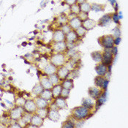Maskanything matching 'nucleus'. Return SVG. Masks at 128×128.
I'll return each instance as SVG.
<instances>
[{
  "mask_svg": "<svg viewBox=\"0 0 128 128\" xmlns=\"http://www.w3.org/2000/svg\"><path fill=\"white\" fill-rule=\"evenodd\" d=\"M93 115L92 113H91V110L86 108V107L83 106H80L75 107L72 108L71 112V116H72L77 121H84L87 118H90Z\"/></svg>",
  "mask_w": 128,
  "mask_h": 128,
  "instance_id": "obj_1",
  "label": "nucleus"
},
{
  "mask_svg": "<svg viewBox=\"0 0 128 128\" xmlns=\"http://www.w3.org/2000/svg\"><path fill=\"white\" fill-rule=\"evenodd\" d=\"M50 62L56 68L64 65L67 62V57L64 53H54L50 56Z\"/></svg>",
  "mask_w": 128,
  "mask_h": 128,
  "instance_id": "obj_2",
  "label": "nucleus"
},
{
  "mask_svg": "<svg viewBox=\"0 0 128 128\" xmlns=\"http://www.w3.org/2000/svg\"><path fill=\"white\" fill-rule=\"evenodd\" d=\"M98 42L104 49H110L114 46V36L111 34L101 36L98 38Z\"/></svg>",
  "mask_w": 128,
  "mask_h": 128,
  "instance_id": "obj_3",
  "label": "nucleus"
},
{
  "mask_svg": "<svg viewBox=\"0 0 128 128\" xmlns=\"http://www.w3.org/2000/svg\"><path fill=\"white\" fill-rule=\"evenodd\" d=\"M24 113V110L23 107L16 106L12 109L10 112V118L13 121H18L21 118L23 114Z\"/></svg>",
  "mask_w": 128,
  "mask_h": 128,
  "instance_id": "obj_4",
  "label": "nucleus"
},
{
  "mask_svg": "<svg viewBox=\"0 0 128 128\" xmlns=\"http://www.w3.org/2000/svg\"><path fill=\"white\" fill-rule=\"evenodd\" d=\"M23 108L24 110V112L29 113L31 114H34L38 109L34 100H26Z\"/></svg>",
  "mask_w": 128,
  "mask_h": 128,
  "instance_id": "obj_5",
  "label": "nucleus"
},
{
  "mask_svg": "<svg viewBox=\"0 0 128 128\" xmlns=\"http://www.w3.org/2000/svg\"><path fill=\"white\" fill-rule=\"evenodd\" d=\"M52 50L54 53H65L68 51L67 43L65 41L53 42Z\"/></svg>",
  "mask_w": 128,
  "mask_h": 128,
  "instance_id": "obj_6",
  "label": "nucleus"
},
{
  "mask_svg": "<svg viewBox=\"0 0 128 128\" xmlns=\"http://www.w3.org/2000/svg\"><path fill=\"white\" fill-rule=\"evenodd\" d=\"M114 58H115V56L111 54L110 49H105L104 51L102 52V62L108 66L109 64H112Z\"/></svg>",
  "mask_w": 128,
  "mask_h": 128,
  "instance_id": "obj_7",
  "label": "nucleus"
},
{
  "mask_svg": "<svg viewBox=\"0 0 128 128\" xmlns=\"http://www.w3.org/2000/svg\"><path fill=\"white\" fill-rule=\"evenodd\" d=\"M70 70H69L65 65H62L61 67L57 68L56 74L58 75L60 80H63L64 79L69 78Z\"/></svg>",
  "mask_w": 128,
  "mask_h": 128,
  "instance_id": "obj_8",
  "label": "nucleus"
},
{
  "mask_svg": "<svg viewBox=\"0 0 128 128\" xmlns=\"http://www.w3.org/2000/svg\"><path fill=\"white\" fill-rule=\"evenodd\" d=\"M53 104L55 106V108L58 110H62L68 108L67 99L63 98L62 97H58L54 99Z\"/></svg>",
  "mask_w": 128,
  "mask_h": 128,
  "instance_id": "obj_9",
  "label": "nucleus"
},
{
  "mask_svg": "<svg viewBox=\"0 0 128 128\" xmlns=\"http://www.w3.org/2000/svg\"><path fill=\"white\" fill-rule=\"evenodd\" d=\"M112 20V14L111 13H107L106 15H104L103 16H102L99 20L97 22V25H98L100 26H107L108 25L110 24V23Z\"/></svg>",
  "mask_w": 128,
  "mask_h": 128,
  "instance_id": "obj_10",
  "label": "nucleus"
},
{
  "mask_svg": "<svg viewBox=\"0 0 128 128\" xmlns=\"http://www.w3.org/2000/svg\"><path fill=\"white\" fill-rule=\"evenodd\" d=\"M52 41L53 42L65 41V34H64V32L60 29L54 30V32H53Z\"/></svg>",
  "mask_w": 128,
  "mask_h": 128,
  "instance_id": "obj_11",
  "label": "nucleus"
},
{
  "mask_svg": "<svg viewBox=\"0 0 128 128\" xmlns=\"http://www.w3.org/2000/svg\"><path fill=\"white\" fill-rule=\"evenodd\" d=\"M43 122H44V118L40 116L38 114L34 113L32 115L30 124L34 125V128H40L43 124Z\"/></svg>",
  "mask_w": 128,
  "mask_h": 128,
  "instance_id": "obj_12",
  "label": "nucleus"
},
{
  "mask_svg": "<svg viewBox=\"0 0 128 128\" xmlns=\"http://www.w3.org/2000/svg\"><path fill=\"white\" fill-rule=\"evenodd\" d=\"M68 24L70 26L72 30H76L82 26V20L80 19L78 16H74L73 18L68 20Z\"/></svg>",
  "mask_w": 128,
  "mask_h": 128,
  "instance_id": "obj_13",
  "label": "nucleus"
},
{
  "mask_svg": "<svg viewBox=\"0 0 128 128\" xmlns=\"http://www.w3.org/2000/svg\"><path fill=\"white\" fill-rule=\"evenodd\" d=\"M48 118H49L52 122H57L60 118V114H59V110L56 108H53L49 107L48 108Z\"/></svg>",
  "mask_w": 128,
  "mask_h": 128,
  "instance_id": "obj_14",
  "label": "nucleus"
},
{
  "mask_svg": "<svg viewBox=\"0 0 128 128\" xmlns=\"http://www.w3.org/2000/svg\"><path fill=\"white\" fill-rule=\"evenodd\" d=\"M102 91L103 90L102 89H100L97 86H94V87H90L88 89V93H89V97L91 98L96 100L101 95Z\"/></svg>",
  "mask_w": 128,
  "mask_h": 128,
  "instance_id": "obj_15",
  "label": "nucleus"
},
{
  "mask_svg": "<svg viewBox=\"0 0 128 128\" xmlns=\"http://www.w3.org/2000/svg\"><path fill=\"white\" fill-rule=\"evenodd\" d=\"M96 26H97V21H95L94 20L91 19L89 18L82 21V26L87 32L89 30H93Z\"/></svg>",
  "mask_w": 128,
  "mask_h": 128,
  "instance_id": "obj_16",
  "label": "nucleus"
},
{
  "mask_svg": "<svg viewBox=\"0 0 128 128\" xmlns=\"http://www.w3.org/2000/svg\"><path fill=\"white\" fill-rule=\"evenodd\" d=\"M95 71L98 76H105L106 74L108 72V67L102 62H100L95 66Z\"/></svg>",
  "mask_w": 128,
  "mask_h": 128,
  "instance_id": "obj_17",
  "label": "nucleus"
},
{
  "mask_svg": "<svg viewBox=\"0 0 128 128\" xmlns=\"http://www.w3.org/2000/svg\"><path fill=\"white\" fill-rule=\"evenodd\" d=\"M78 37L75 32V30H71L70 32L65 34V42H76L79 40Z\"/></svg>",
  "mask_w": 128,
  "mask_h": 128,
  "instance_id": "obj_18",
  "label": "nucleus"
},
{
  "mask_svg": "<svg viewBox=\"0 0 128 128\" xmlns=\"http://www.w3.org/2000/svg\"><path fill=\"white\" fill-rule=\"evenodd\" d=\"M40 84L42 85V86L44 89H51L54 86L52 83L50 82L48 77L46 75L44 76H42L40 78Z\"/></svg>",
  "mask_w": 128,
  "mask_h": 128,
  "instance_id": "obj_19",
  "label": "nucleus"
},
{
  "mask_svg": "<svg viewBox=\"0 0 128 128\" xmlns=\"http://www.w3.org/2000/svg\"><path fill=\"white\" fill-rule=\"evenodd\" d=\"M37 108H48L49 107V102L48 100L42 98L41 97L38 96L34 100Z\"/></svg>",
  "mask_w": 128,
  "mask_h": 128,
  "instance_id": "obj_20",
  "label": "nucleus"
},
{
  "mask_svg": "<svg viewBox=\"0 0 128 128\" xmlns=\"http://www.w3.org/2000/svg\"><path fill=\"white\" fill-rule=\"evenodd\" d=\"M56 70H57V68L56 66H54L51 63H49V64H46L45 66V68H43V72L45 73L46 76H48L53 74V73L56 72Z\"/></svg>",
  "mask_w": 128,
  "mask_h": 128,
  "instance_id": "obj_21",
  "label": "nucleus"
},
{
  "mask_svg": "<svg viewBox=\"0 0 128 128\" xmlns=\"http://www.w3.org/2000/svg\"><path fill=\"white\" fill-rule=\"evenodd\" d=\"M61 85H62V88L71 90V89L74 88V81H73V79L69 78L64 79V80H62Z\"/></svg>",
  "mask_w": 128,
  "mask_h": 128,
  "instance_id": "obj_22",
  "label": "nucleus"
},
{
  "mask_svg": "<svg viewBox=\"0 0 128 128\" xmlns=\"http://www.w3.org/2000/svg\"><path fill=\"white\" fill-rule=\"evenodd\" d=\"M106 78L104 76H98L94 78V85L95 86L98 87L100 89H102L103 90V86L106 82Z\"/></svg>",
  "mask_w": 128,
  "mask_h": 128,
  "instance_id": "obj_23",
  "label": "nucleus"
},
{
  "mask_svg": "<svg viewBox=\"0 0 128 128\" xmlns=\"http://www.w3.org/2000/svg\"><path fill=\"white\" fill-rule=\"evenodd\" d=\"M62 89V86L61 85V84H56L53 86L52 89H51V92H52V95H53V99L56 98L58 97H60L61 94V92Z\"/></svg>",
  "mask_w": 128,
  "mask_h": 128,
  "instance_id": "obj_24",
  "label": "nucleus"
},
{
  "mask_svg": "<svg viewBox=\"0 0 128 128\" xmlns=\"http://www.w3.org/2000/svg\"><path fill=\"white\" fill-rule=\"evenodd\" d=\"M40 97L42 98L45 99L48 101H51L53 100V95L51 89H43L41 94H40Z\"/></svg>",
  "mask_w": 128,
  "mask_h": 128,
  "instance_id": "obj_25",
  "label": "nucleus"
},
{
  "mask_svg": "<svg viewBox=\"0 0 128 128\" xmlns=\"http://www.w3.org/2000/svg\"><path fill=\"white\" fill-rule=\"evenodd\" d=\"M74 121H76L72 116L71 118H68L66 121H64L62 123V128H76V123Z\"/></svg>",
  "mask_w": 128,
  "mask_h": 128,
  "instance_id": "obj_26",
  "label": "nucleus"
},
{
  "mask_svg": "<svg viewBox=\"0 0 128 128\" xmlns=\"http://www.w3.org/2000/svg\"><path fill=\"white\" fill-rule=\"evenodd\" d=\"M106 9V5L102 4H98V3H92L91 4V10L95 12H103Z\"/></svg>",
  "mask_w": 128,
  "mask_h": 128,
  "instance_id": "obj_27",
  "label": "nucleus"
},
{
  "mask_svg": "<svg viewBox=\"0 0 128 128\" xmlns=\"http://www.w3.org/2000/svg\"><path fill=\"white\" fill-rule=\"evenodd\" d=\"M83 106L86 107V108L89 109V110H92L94 108V104L92 101V100L91 98H84L82 100V105Z\"/></svg>",
  "mask_w": 128,
  "mask_h": 128,
  "instance_id": "obj_28",
  "label": "nucleus"
},
{
  "mask_svg": "<svg viewBox=\"0 0 128 128\" xmlns=\"http://www.w3.org/2000/svg\"><path fill=\"white\" fill-rule=\"evenodd\" d=\"M91 56L92 59L96 62H102V52L101 51H93L92 54H91Z\"/></svg>",
  "mask_w": 128,
  "mask_h": 128,
  "instance_id": "obj_29",
  "label": "nucleus"
},
{
  "mask_svg": "<svg viewBox=\"0 0 128 128\" xmlns=\"http://www.w3.org/2000/svg\"><path fill=\"white\" fill-rule=\"evenodd\" d=\"M80 5V12H84V13H86V14H89V12H91V4L88 2H86L81 4H79Z\"/></svg>",
  "mask_w": 128,
  "mask_h": 128,
  "instance_id": "obj_30",
  "label": "nucleus"
},
{
  "mask_svg": "<svg viewBox=\"0 0 128 128\" xmlns=\"http://www.w3.org/2000/svg\"><path fill=\"white\" fill-rule=\"evenodd\" d=\"M70 13L74 15L75 16H77L79 13L80 12V5L76 3L74 4H72L70 6Z\"/></svg>",
  "mask_w": 128,
  "mask_h": 128,
  "instance_id": "obj_31",
  "label": "nucleus"
},
{
  "mask_svg": "<svg viewBox=\"0 0 128 128\" xmlns=\"http://www.w3.org/2000/svg\"><path fill=\"white\" fill-rule=\"evenodd\" d=\"M48 108H38L36 110V114H38L40 116H41L42 118H46L48 117Z\"/></svg>",
  "mask_w": 128,
  "mask_h": 128,
  "instance_id": "obj_32",
  "label": "nucleus"
},
{
  "mask_svg": "<svg viewBox=\"0 0 128 128\" xmlns=\"http://www.w3.org/2000/svg\"><path fill=\"white\" fill-rule=\"evenodd\" d=\"M43 89H43V87L42 86V85L39 83V84H37L33 87L32 92V94H34L36 97H38V96H40V94H41V92H42Z\"/></svg>",
  "mask_w": 128,
  "mask_h": 128,
  "instance_id": "obj_33",
  "label": "nucleus"
},
{
  "mask_svg": "<svg viewBox=\"0 0 128 128\" xmlns=\"http://www.w3.org/2000/svg\"><path fill=\"white\" fill-rule=\"evenodd\" d=\"M48 78L50 80V82L52 83V84L54 86V85H56V84H59V83H60V79H59V76H58V75L56 74V72H55V73H53V74H51V75H50L48 76Z\"/></svg>",
  "mask_w": 128,
  "mask_h": 128,
  "instance_id": "obj_34",
  "label": "nucleus"
},
{
  "mask_svg": "<svg viewBox=\"0 0 128 128\" xmlns=\"http://www.w3.org/2000/svg\"><path fill=\"white\" fill-rule=\"evenodd\" d=\"M75 32H76V34H77L79 39H81V38H84L85 35L86 34V32H87V31L85 30L82 26H80L78 29H76V30H75Z\"/></svg>",
  "mask_w": 128,
  "mask_h": 128,
  "instance_id": "obj_35",
  "label": "nucleus"
},
{
  "mask_svg": "<svg viewBox=\"0 0 128 128\" xmlns=\"http://www.w3.org/2000/svg\"><path fill=\"white\" fill-rule=\"evenodd\" d=\"M70 90L68 89L62 88V92H61L60 97H62V98H63L64 99H68L70 97Z\"/></svg>",
  "mask_w": 128,
  "mask_h": 128,
  "instance_id": "obj_36",
  "label": "nucleus"
},
{
  "mask_svg": "<svg viewBox=\"0 0 128 128\" xmlns=\"http://www.w3.org/2000/svg\"><path fill=\"white\" fill-rule=\"evenodd\" d=\"M60 30H62V31L64 32V34H68V32H70L71 30H72L70 28V26L68 24V23L62 24V25L61 26V27H60Z\"/></svg>",
  "mask_w": 128,
  "mask_h": 128,
  "instance_id": "obj_37",
  "label": "nucleus"
},
{
  "mask_svg": "<svg viewBox=\"0 0 128 128\" xmlns=\"http://www.w3.org/2000/svg\"><path fill=\"white\" fill-rule=\"evenodd\" d=\"M26 99L24 98H18V99L16 100V106H19V107H24L25 102H26Z\"/></svg>",
  "mask_w": 128,
  "mask_h": 128,
  "instance_id": "obj_38",
  "label": "nucleus"
},
{
  "mask_svg": "<svg viewBox=\"0 0 128 128\" xmlns=\"http://www.w3.org/2000/svg\"><path fill=\"white\" fill-rule=\"evenodd\" d=\"M119 18H118V13H117V12H115L114 13H113L112 14V20L114 22V23H116V24H120V21H119Z\"/></svg>",
  "mask_w": 128,
  "mask_h": 128,
  "instance_id": "obj_39",
  "label": "nucleus"
},
{
  "mask_svg": "<svg viewBox=\"0 0 128 128\" xmlns=\"http://www.w3.org/2000/svg\"><path fill=\"white\" fill-rule=\"evenodd\" d=\"M77 16H78L79 18L82 21H84V20L87 19V18H89V14H86V13H84V12H80Z\"/></svg>",
  "mask_w": 128,
  "mask_h": 128,
  "instance_id": "obj_40",
  "label": "nucleus"
},
{
  "mask_svg": "<svg viewBox=\"0 0 128 128\" xmlns=\"http://www.w3.org/2000/svg\"><path fill=\"white\" fill-rule=\"evenodd\" d=\"M110 50L111 54H112L114 56H116V54H117V53H118V48H117L116 46H114L110 49Z\"/></svg>",
  "mask_w": 128,
  "mask_h": 128,
  "instance_id": "obj_41",
  "label": "nucleus"
},
{
  "mask_svg": "<svg viewBox=\"0 0 128 128\" xmlns=\"http://www.w3.org/2000/svg\"><path fill=\"white\" fill-rule=\"evenodd\" d=\"M114 35L115 36L114 38L120 37V36H121V31H120L119 27H116V28L114 30Z\"/></svg>",
  "mask_w": 128,
  "mask_h": 128,
  "instance_id": "obj_42",
  "label": "nucleus"
},
{
  "mask_svg": "<svg viewBox=\"0 0 128 128\" xmlns=\"http://www.w3.org/2000/svg\"><path fill=\"white\" fill-rule=\"evenodd\" d=\"M64 3L69 6L76 3V0H64Z\"/></svg>",
  "mask_w": 128,
  "mask_h": 128,
  "instance_id": "obj_43",
  "label": "nucleus"
},
{
  "mask_svg": "<svg viewBox=\"0 0 128 128\" xmlns=\"http://www.w3.org/2000/svg\"><path fill=\"white\" fill-rule=\"evenodd\" d=\"M121 38L120 37H116V38H114V46H118L119 45V43L121 42Z\"/></svg>",
  "mask_w": 128,
  "mask_h": 128,
  "instance_id": "obj_44",
  "label": "nucleus"
},
{
  "mask_svg": "<svg viewBox=\"0 0 128 128\" xmlns=\"http://www.w3.org/2000/svg\"><path fill=\"white\" fill-rule=\"evenodd\" d=\"M10 128H21V125L19 124V122H18V121H16V122L15 123H13L12 124H11L10 126Z\"/></svg>",
  "mask_w": 128,
  "mask_h": 128,
  "instance_id": "obj_45",
  "label": "nucleus"
},
{
  "mask_svg": "<svg viewBox=\"0 0 128 128\" xmlns=\"http://www.w3.org/2000/svg\"><path fill=\"white\" fill-rule=\"evenodd\" d=\"M87 2V0H76V3L78 4H81L84 2Z\"/></svg>",
  "mask_w": 128,
  "mask_h": 128,
  "instance_id": "obj_46",
  "label": "nucleus"
},
{
  "mask_svg": "<svg viewBox=\"0 0 128 128\" xmlns=\"http://www.w3.org/2000/svg\"><path fill=\"white\" fill-rule=\"evenodd\" d=\"M108 1L112 6H114V5L116 4V3H117V2H116V0H108Z\"/></svg>",
  "mask_w": 128,
  "mask_h": 128,
  "instance_id": "obj_47",
  "label": "nucleus"
}]
</instances>
